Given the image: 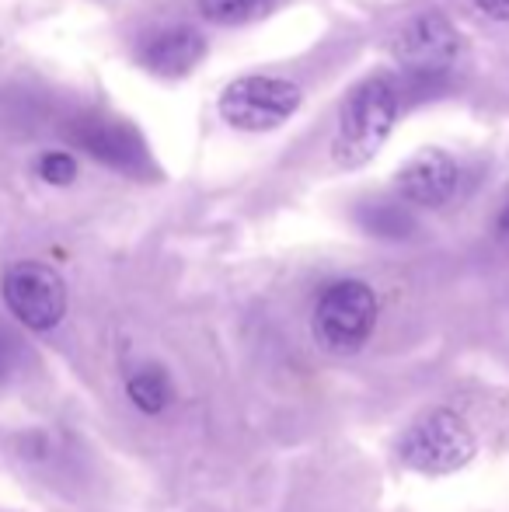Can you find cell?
Listing matches in <instances>:
<instances>
[{"label": "cell", "mask_w": 509, "mask_h": 512, "mask_svg": "<svg viewBox=\"0 0 509 512\" xmlns=\"http://www.w3.org/2000/svg\"><path fill=\"white\" fill-rule=\"evenodd\" d=\"M401 91L391 77L377 74L356 84L353 95L346 98L339 115V129L332 140V157L342 168H363L381 154V147L391 136V126L398 119Z\"/></svg>", "instance_id": "obj_1"}, {"label": "cell", "mask_w": 509, "mask_h": 512, "mask_svg": "<svg viewBox=\"0 0 509 512\" xmlns=\"http://www.w3.org/2000/svg\"><path fill=\"white\" fill-rule=\"evenodd\" d=\"M377 324V297L367 283L360 279H342L332 283L318 297L314 307V338L321 349L335 352V356H349L367 345L370 331Z\"/></svg>", "instance_id": "obj_2"}, {"label": "cell", "mask_w": 509, "mask_h": 512, "mask_svg": "<svg viewBox=\"0 0 509 512\" xmlns=\"http://www.w3.org/2000/svg\"><path fill=\"white\" fill-rule=\"evenodd\" d=\"M475 457V436L454 411H429L398 439V460L419 474H454Z\"/></svg>", "instance_id": "obj_3"}, {"label": "cell", "mask_w": 509, "mask_h": 512, "mask_svg": "<svg viewBox=\"0 0 509 512\" xmlns=\"http://www.w3.org/2000/svg\"><path fill=\"white\" fill-rule=\"evenodd\" d=\"M300 88L283 77H238L234 84H227L220 95V115L231 122L234 129L245 133H265L276 129L290 119L300 108Z\"/></svg>", "instance_id": "obj_4"}, {"label": "cell", "mask_w": 509, "mask_h": 512, "mask_svg": "<svg viewBox=\"0 0 509 512\" xmlns=\"http://www.w3.org/2000/svg\"><path fill=\"white\" fill-rule=\"evenodd\" d=\"M4 304L25 328L49 331L67 314V286L42 262H18L4 272Z\"/></svg>", "instance_id": "obj_5"}, {"label": "cell", "mask_w": 509, "mask_h": 512, "mask_svg": "<svg viewBox=\"0 0 509 512\" xmlns=\"http://www.w3.org/2000/svg\"><path fill=\"white\" fill-rule=\"evenodd\" d=\"M394 185L408 203L443 206L457 192V164L443 150H422L398 171Z\"/></svg>", "instance_id": "obj_6"}, {"label": "cell", "mask_w": 509, "mask_h": 512, "mask_svg": "<svg viewBox=\"0 0 509 512\" xmlns=\"http://www.w3.org/2000/svg\"><path fill=\"white\" fill-rule=\"evenodd\" d=\"M457 49H461V39L440 14H422L405 32V60L412 67V74L443 77V70L454 63Z\"/></svg>", "instance_id": "obj_7"}, {"label": "cell", "mask_w": 509, "mask_h": 512, "mask_svg": "<svg viewBox=\"0 0 509 512\" xmlns=\"http://www.w3.org/2000/svg\"><path fill=\"white\" fill-rule=\"evenodd\" d=\"M206 53V42L192 28H171L147 42L143 63L161 77H185Z\"/></svg>", "instance_id": "obj_8"}, {"label": "cell", "mask_w": 509, "mask_h": 512, "mask_svg": "<svg viewBox=\"0 0 509 512\" xmlns=\"http://www.w3.org/2000/svg\"><path fill=\"white\" fill-rule=\"evenodd\" d=\"M126 391H129V401L140 411H147V415H157V411H164L171 405V380L161 366H143L140 373H133Z\"/></svg>", "instance_id": "obj_9"}, {"label": "cell", "mask_w": 509, "mask_h": 512, "mask_svg": "<svg viewBox=\"0 0 509 512\" xmlns=\"http://www.w3.org/2000/svg\"><path fill=\"white\" fill-rule=\"evenodd\" d=\"M360 223H363V230H370L374 237H384V241H401V237H408L415 230L412 216H408L401 206H391V203L363 206Z\"/></svg>", "instance_id": "obj_10"}, {"label": "cell", "mask_w": 509, "mask_h": 512, "mask_svg": "<svg viewBox=\"0 0 509 512\" xmlns=\"http://www.w3.org/2000/svg\"><path fill=\"white\" fill-rule=\"evenodd\" d=\"M265 7V0H199V11L217 25H241V21L255 18Z\"/></svg>", "instance_id": "obj_11"}, {"label": "cell", "mask_w": 509, "mask_h": 512, "mask_svg": "<svg viewBox=\"0 0 509 512\" xmlns=\"http://www.w3.org/2000/svg\"><path fill=\"white\" fill-rule=\"evenodd\" d=\"M39 175H42V182H49V185H70L77 178V161L70 154L53 150V154H46L39 161Z\"/></svg>", "instance_id": "obj_12"}, {"label": "cell", "mask_w": 509, "mask_h": 512, "mask_svg": "<svg viewBox=\"0 0 509 512\" xmlns=\"http://www.w3.org/2000/svg\"><path fill=\"white\" fill-rule=\"evenodd\" d=\"M478 11H485L496 21H509V0H475Z\"/></svg>", "instance_id": "obj_13"}, {"label": "cell", "mask_w": 509, "mask_h": 512, "mask_svg": "<svg viewBox=\"0 0 509 512\" xmlns=\"http://www.w3.org/2000/svg\"><path fill=\"white\" fill-rule=\"evenodd\" d=\"M7 373H11V345H7V338L0 335V384L7 380Z\"/></svg>", "instance_id": "obj_14"}, {"label": "cell", "mask_w": 509, "mask_h": 512, "mask_svg": "<svg viewBox=\"0 0 509 512\" xmlns=\"http://www.w3.org/2000/svg\"><path fill=\"white\" fill-rule=\"evenodd\" d=\"M499 230H503V234H509V206L503 209V213H499Z\"/></svg>", "instance_id": "obj_15"}]
</instances>
